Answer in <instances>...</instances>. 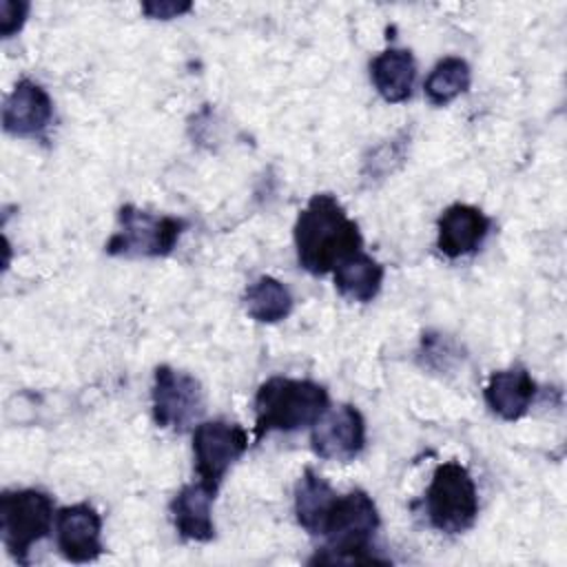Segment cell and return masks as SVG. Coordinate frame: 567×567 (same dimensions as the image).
<instances>
[{"instance_id": "cell-18", "label": "cell", "mask_w": 567, "mask_h": 567, "mask_svg": "<svg viewBox=\"0 0 567 567\" xmlns=\"http://www.w3.org/2000/svg\"><path fill=\"white\" fill-rule=\"evenodd\" d=\"M244 306L255 321L277 323L290 315L292 295L279 279L264 275L246 288Z\"/></svg>"}, {"instance_id": "cell-17", "label": "cell", "mask_w": 567, "mask_h": 567, "mask_svg": "<svg viewBox=\"0 0 567 567\" xmlns=\"http://www.w3.org/2000/svg\"><path fill=\"white\" fill-rule=\"evenodd\" d=\"M334 286L341 297L352 301H372L383 284V266L365 252H357L341 261L334 270Z\"/></svg>"}, {"instance_id": "cell-4", "label": "cell", "mask_w": 567, "mask_h": 567, "mask_svg": "<svg viewBox=\"0 0 567 567\" xmlns=\"http://www.w3.org/2000/svg\"><path fill=\"white\" fill-rule=\"evenodd\" d=\"M425 514L439 532L461 534L470 529L478 514V494L470 472L447 461L439 465L425 492Z\"/></svg>"}, {"instance_id": "cell-13", "label": "cell", "mask_w": 567, "mask_h": 567, "mask_svg": "<svg viewBox=\"0 0 567 567\" xmlns=\"http://www.w3.org/2000/svg\"><path fill=\"white\" fill-rule=\"evenodd\" d=\"M213 498L215 489H210L202 481L184 485L175 494V498L171 501V516L182 538L204 543L215 536V523L210 516Z\"/></svg>"}, {"instance_id": "cell-5", "label": "cell", "mask_w": 567, "mask_h": 567, "mask_svg": "<svg viewBox=\"0 0 567 567\" xmlns=\"http://www.w3.org/2000/svg\"><path fill=\"white\" fill-rule=\"evenodd\" d=\"M53 523V498L40 489H7L0 496V532L7 551L20 565Z\"/></svg>"}, {"instance_id": "cell-15", "label": "cell", "mask_w": 567, "mask_h": 567, "mask_svg": "<svg viewBox=\"0 0 567 567\" xmlns=\"http://www.w3.org/2000/svg\"><path fill=\"white\" fill-rule=\"evenodd\" d=\"M416 75L414 58L408 49H385L370 62V78L385 102H405Z\"/></svg>"}, {"instance_id": "cell-2", "label": "cell", "mask_w": 567, "mask_h": 567, "mask_svg": "<svg viewBox=\"0 0 567 567\" xmlns=\"http://www.w3.org/2000/svg\"><path fill=\"white\" fill-rule=\"evenodd\" d=\"M379 529V512L363 489L337 496L321 536L328 545L310 563H385L370 554L372 536Z\"/></svg>"}, {"instance_id": "cell-6", "label": "cell", "mask_w": 567, "mask_h": 567, "mask_svg": "<svg viewBox=\"0 0 567 567\" xmlns=\"http://www.w3.org/2000/svg\"><path fill=\"white\" fill-rule=\"evenodd\" d=\"M117 221L120 228L104 246L115 257H164L175 248L186 226L177 217L153 215L131 204L120 208Z\"/></svg>"}, {"instance_id": "cell-21", "label": "cell", "mask_w": 567, "mask_h": 567, "mask_svg": "<svg viewBox=\"0 0 567 567\" xmlns=\"http://www.w3.org/2000/svg\"><path fill=\"white\" fill-rule=\"evenodd\" d=\"M193 4L190 2H175V0H155V2H144L142 4V11L148 16V18H155V20H171V18H179L182 13L190 11Z\"/></svg>"}, {"instance_id": "cell-19", "label": "cell", "mask_w": 567, "mask_h": 567, "mask_svg": "<svg viewBox=\"0 0 567 567\" xmlns=\"http://www.w3.org/2000/svg\"><path fill=\"white\" fill-rule=\"evenodd\" d=\"M470 80L472 73L463 58H443L425 78V95L434 106H445L467 91Z\"/></svg>"}, {"instance_id": "cell-7", "label": "cell", "mask_w": 567, "mask_h": 567, "mask_svg": "<svg viewBox=\"0 0 567 567\" xmlns=\"http://www.w3.org/2000/svg\"><path fill=\"white\" fill-rule=\"evenodd\" d=\"M248 447V434L239 423L204 421L193 432L195 472L204 485L217 492L228 470Z\"/></svg>"}, {"instance_id": "cell-16", "label": "cell", "mask_w": 567, "mask_h": 567, "mask_svg": "<svg viewBox=\"0 0 567 567\" xmlns=\"http://www.w3.org/2000/svg\"><path fill=\"white\" fill-rule=\"evenodd\" d=\"M337 501L330 483L312 470H306L295 487V514L299 525L317 536L323 532L328 514Z\"/></svg>"}, {"instance_id": "cell-11", "label": "cell", "mask_w": 567, "mask_h": 567, "mask_svg": "<svg viewBox=\"0 0 567 567\" xmlns=\"http://www.w3.org/2000/svg\"><path fill=\"white\" fill-rule=\"evenodd\" d=\"M51 117L53 102L33 80H20L2 106V128L16 137H42Z\"/></svg>"}, {"instance_id": "cell-8", "label": "cell", "mask_w": 567, "mask_h": 567, "mask_svg": "<svg viewBox=\"0 0 567 567\" xmlns=\"http://www.w3.org/2000/svg\"><path fill=\"white\" fill-rule=\"evenodd\" d=\"M153 419L159 427L184 432L204 412V390L195 377L171 365L155 368Z\"/></svg>"}, {"instance_id": "cell-14", "label": "cell", "mask_w": 567, "mask_h": 567, "mask_svg": "<svg viewBox=\"0 0 567 567\" xmlns=\"http://www.w3.org/2000/svg\"><path fill=\"white\" fill-rule=\"evenodd\" d=\"M534 394H536V383L525 368L498 370L487 379V385H485L487 408L505 421L520 419L529 410Z\"/></svg>"}, {"instance_id": "cell-12", "label": "cell", "mask_w": 567, "mask_h": 567, "mask_svg": "<svg viewBox=\"0 0 567 567\" xmlns=\"http://www.w3.org/2000/svg\"><path fill=\"white\" fill-rule=\"evenodd\" d=\"M489 226V217L476 206L452 204L439 217L436 246L450 259L470 255L485 241Z\"/></svg>"}, {"instance_id": "cell-10", "label": "cell", "mask_w": 567, "mask_h": 567, "mask_svg": "<svg viewBox=\"0 0 567 567\" xmlns=\"http://www.w3.org/2000/svg\"><path fill=\"white\" fill-rule=\"evenodd\" d=\"M55 540L62 556L71 563L95 560L102 547V518L89 503L62 507L55 516Z\"/></svg>"}, {"instance_id": "cell-20", "label": "cell", "mask_w": 567, "mask_h": 567, "mask_svg": "<svg viewBox=\"0 0 567 567\" xmlns=\"http://www.w3.org/2000/svg\"><path fill=\"white\" fill-rule=\"evenodd\" d=\"M29 2L22 0H2L0 2V33L2 38H11L18 33L27 20Z\"/></svg>"}, {"instance_id": "cell-9", "label": "cell", "mask_w": 567, "mask_h": 567, "mask_svg": "<svg viewBox=\"0 0 567 567\" xmlns=\"http://www.w3.org/2000/svg\"><path fill=\"white\" fill-rule=\"evenodd\" d=\"M310 443L326 461H352L365 445V421L354 405H337L312 423Z\"/></svg>"}, {"instance_id": "cell-3", "label": "cell", "mask_w": 567, "mask_h": 567, "mask_svg": "<svg viewBox=\"0 0 567 567\" xmlns=\"http://www.w3.org/2000/svg\"><path fill=\"white\" fill-rule=\"evenodd\" d=\"M328 410V392L308 379L272 377L255 394V436L295 432L312 425Z\"/></svg>"}, {"instance_id": "cell-1", "label": "cell", "mask_w": 567, "mask_h": 567, "mask_svg": "<svg viewBox=\"0 0 567 567\" xmlns=\"http://www.w3.org/2000/svg\"><path fill=\"white\" fill-rule=\"evenodd\" d=\"M359 226L348 217L337 197L312 195L295 224L299 266L312 275L332 272L341 261L361 252Z\"/></svg>"}]
</instances>
